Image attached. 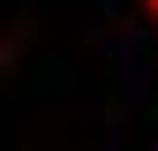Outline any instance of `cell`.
I'll return each mask as SVG.
<instances>
[{
  "label": "cell",
  "instance_id": "cell-1",
  "mask_svg": "<svg viewBox=\"0 0 158 151\" xmlns=\"http://www.w3.org/2000/svg\"><path fill=\"white\" fill-rule=\"evenodd\" d=\"M151 15H158V0H151Z\"/></svg>",
  "mask_w": 158,
  "mask_h": 151
}]
</instances>
